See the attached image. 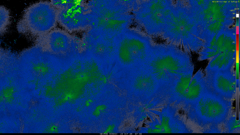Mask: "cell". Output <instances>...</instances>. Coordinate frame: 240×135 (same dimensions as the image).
Returning <instances> with one entry per match:
<instances>
[{"mask_svg":"<svg viewBox=\"0 0 240 135\" xmlns=\"http://www.w3.org/2000/svg\"><path fill=\"white\" fill-rule=\"evenodd\" d=\"M155 127L158 129H161L162 128V127L160 125H156L155 126Z\"/></svg>","mask_w":240,"mask_h":135,"instance_id":"5","label":"cell"},{"mask_svg":"<svg viewBox=\"0 0 240 135\" xmlns=\"http://www.w3.org/2000/svg\"><path fill=\"white\" fill-rule=\"evenodd\" d=\"M180 59L169 55L152 56L150 60V66L153 72L160 78L179 77L187 68L185 63H182Z\"/></svg>","mask_w":240,"mask_h":135,"instance_id":"2","label":"cell"},{"mask_svg":"<svg viewBox=\"0 0 240 135\" xmlns=\"http://www.w3.org/2000/svg\"><path fill=\"white\" fill-rule=\"evenodd\" d=\"M0 34L2 35L7 32L11 23L10 12L3 5L0 6Z\"/></svg>","mask_w":240,"mask_h":135,"instance_id":"3","label":"cell"},{"mask_svg":"<svg viewBox=\"0 0 240 135\" xmlns=\"http://www.w3.org/2000/svg\"><path fill=\"white\" fill-rule=\"evenodd\" d=\"M47 4L41 1L27 8L17 23L18 32L37 38L46 34L48 28Z\"/></svg>","mask_w":240,"mask_h":135,"instance_id":"1","label":"cell"},{"mask_svg":"<svg viewBox=\"0 0 240 135\" xmlns=\"http://www.w3.org/2000/svg\"><path fill=\"white\" fill-rule=\"evenodd\" d=\"M148 131L149 133H152L153 132V130L152 129L150 128L148 130Z\"/></svg>","mask_w":240,"mask_h":135,"instance_id":"6","label":"cell"},{"mask_svg":"<svg viewBox=\"0 0 240 135\" xmlns=\"http://www.w3.org/2000/svg\"><path fill=\"white\" fill-rule=\"evenodd\" d=\"M161 129H155L153 130V132L155 133H160L161 131Z\"/></svg>","mask_w":240,"mask_h":135,"instance_id":"4","label":"cell"}]
</instances>
